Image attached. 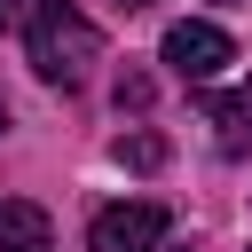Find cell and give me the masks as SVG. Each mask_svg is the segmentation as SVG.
I'll list each match as a JSON object with an SVG mask.
<instances>
[{
  "instance_id": "cell-2",
  "label": "cell",
  "mask_w": 252,
  "mask_h": 252,
  "mask_svg": "<svg viewBox=\"0 0 252 252\" xmlns=\"http://www.w3.org/2000/svg\"><path fill=\"white\" fill-rule=\"evenodd\" d=\"M165 63H173V79H189V87H205V79H220L228 63H236V39L220 32V24H173L165 32Z\"/></svg>"
},
{
  "instance_id": "cell-6",
  "label": "cell",
  "mask_w": 252,
  "mask_h": 252,
  "mask_svg": "<svg viewBox=\"0 0 252 252\" xmlns=\"http://www.w3.org/2000/svg\"><path fill=\"white\" fill-rule=\"evenodd\" d=\"M110 158H118V165H134V173H158V165H165V134H150V126H142V134H118V150H110Z\"/></svg>"
},
{
  "instance_id": "cell-5",
  "label": "cell",
  "mask_w": 252,
  "mask_h": 252,
  "mask_svg": "<svg viewBox=\"0 0 252 252\" xmlns=\"http://www.w3.org/2000/svg\"><path fill=\"white\" fill-rule=\"evenodd\" d=\"M0 252H55V220L32 197H0Z\"/></svg>"
},
{
  "instance_id": "cell-11",
  "label": "cell",
  "mask_w": 252,
  "mask_h": 252,
  "mask_svg": "<svg viewBox=\"0 0 252 252\" xmlns=\"http://www.w3.org/2000/svg\"><path fill=\"white\" fill-rule=\"evenodd\" d=\"M158 252H165V244H158Z\"/></svg>"
},
{
  "instance_id": "cell-3",
  "label": "cell",
  "mask_w": 252,
  "mask_h": 252,
  "mask_svg": "<svg viewBox=\"0 0 252 252\" xmlns=\"http://www.w3.org/2000/svg\"><path fill=\"white\" fill-rule=\"evenodd\" d=\"M165 244V205L134 197V205H102L87 228V252H158Z\"/></svg>"
},
{
  "instance_id": "cell-7",
  "label": "cell",
  "mask_w": 252,
  "mask_h": 252,
  "mask_svg": "<svg viewBox=\"0 0 252 252\" xmlns=\"http://www.w3.org/2000/svg\"><path fill=\"white\" fill-rule=\"evenodd\" d=\"M150 102V79L142 71H118V110H142Z\"/></svg>"
},
{
  "instance_id": "cell-4",
  "label": "cell",
  "mask_w": 252,
  "mask_h": 252,
  "mask_svg": "<svg viewBox=\"0 0 252 252\" xmlns=\"http://www.w3.org/2000/svg\"><path fill=\"white\" fill-rule=\"evenodd\" d=\"M197 110H205V126H220V150H252V79L228 94L197 87Z\"/></svg>"
},
{
  "instance_id": "cell-10",
  "label": "cell",
  "mask_w": 252,
  "mask_h": 252,
  "mask_svg": "<svg viewBox=\"0 0 252 252\" xmlns=\"http://www.w3.org/2000/svg\"><path fill=\"white\" fill-rule=\"evenodd\" d=\"M0 24H8V0H0Z\"/></svg>"
},
{
  "instance_id": "cell-8",
  "label": "cell",
  "mask_w": 252,
  "mask_h": 252,
  "mask_svg": "<svg viewBox=\"0 0 252 252\" xmlns=\"http://www.w3.org/2000/svg\"><path fill=\"white\" fill-rule=\"evenodd\" d=\"M118 8H150V0H118Z\"/></svg>"
},
{
  "instance_id": "cell-1",
  "label": "cell",
  "mask_w": 252,
  "mask_h": 252,
  "mask_svg": "<svg viewBox=\"0 0 252 252\" xmlns=\"http://www.w3.org/2000/svg\"><path fill=\"white\" fill-rule=\"evenodd\" d=\"M24 47H32V71H39L47 87H79V79L94 71V55H102V32H94L79 8L47 0V8L24 24Z\"/></svg>"
},
{
  "instance_id": "cell-9",
  "label": "cell",
  "mask_w": 252,
  "mask_h": 252,
  "mask_svg": "<svg viewBox=\"0 0 252 252\" xmlns=\"http://www.w3.org/2000/svg\"><path fill=\"white\" fill-rule=\"evenodd\" d=\"M0 126H8V94H0Z\"/></svg>"
}]
</instances>
